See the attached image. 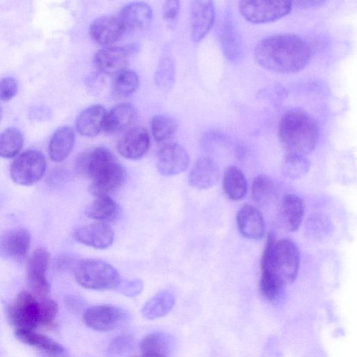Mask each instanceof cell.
Segmentation results:
<instances>
[{
	"mask_svg": "<svg viewBox=\"0 0 357 357\" xmlns=\"http://www.w3.org/2000/svg\"><path fill=\"white\" fill-rule=\"evenodd\" d=\"M255 58L264 68L277 73L298 72L309 63L308 43L293 33H278L262 38L255 48Z\"/></svg>",
	"mask_w": 357,
	"mask_h": 357,
	"instance_id": "cell-1",
	"label": "cell"
},
{
	"mask_svg": "<svg viewBox=\"0 0 357 357\" xmlns=\"http://www.w3.org/2000/svg\"><path fill=\"white\" fill-rule=\"evenodd\" d=\"M75 168L78 173L91 178L89 192L95 197L109 195L119 190L126 180L124 168L104 146L81 153L76 159Z\"/></svg>",
	"mask_w": 357,
	"mask_h": 357,
	"instance_id": "cell-2",
	"label": "cell"
},
{
	"mask_svg": "<svg viewBox=\"0 0 357 357\" xmlns=\"http://www.w3.org/2000/svg\"><path fill=\"white\" fill-rule=\"evenodd\" d=\"M278 134L287 153L305 156L315 148L319 137V128L307 112L294 108L282 115Z\"/></svg>",
	"mask_w": 357,
	"mask_h": 357,
	"instance_id": "cell-3",
	"label": "cell"
},
{
	"mask_svg": "<svg viewBox=\"0 0 357 357\" xmlns=\"http://www.w3.org/2000/svg\"><path fill=\"white\" fill-rule=\"evenodd\" d=\"M299 267V251L291 240H277L269 235L261 257V271L270 273L285 286L296 278Z\"/></svg>",
	"mask_w": 357,
	"mask_h": 357,
	"instance_id": "cell-4",
	"label": "cell"
},
{
	"mask_svg": "<svg viewBox=\"0 0 357 357\" xmlns=\"http://www.w3.org/2000/svg\"><path fill=\"white\" fill-rule=\"evenodd\" d=\"M73 271L79 285L93 290L115 289L121 280L112 265L99 259L79 261Z\"/></svg>",
	"mask_w": 357,
	"mask_h": 357,
	"instance_id": "cell-5",
	"label": "cell"
},
{
	"mask_svg": "<svg viewBox=\"0 0 357 357\" xmlns=\"http://www.w3.org/2000/svg\"><path fill=\"white\" fill-rule=\"evenodd\" d=\"M46 160L37 150H28L19 155L12 162L10 175L12 180L20 185H31L43 176Z\"/></svg>",
	"mask_w": 357,
	"mask_h": 357,
	"instance_id": "cell-6",
	"label": "cell"
},
{
	"mask_svg": "<svg viewBox=\"0 0 357 357\" xmlns=\"http://www.w3.org/2000/svg\"><path fill=\"white\" fill-rule=\"evenodd\" d=\"M291 8L292 2L289 1L244 0L238 3L242 16L253 24L275 21L289 14Z\"/></svg>",
	"mask_w": 357,
	"mask_h": 357,
	"instance_id": "cell-7",
	"label": "cell"
},
{
	"mask_svg": "<svg viewBox=\"0 0 357 357\" xmlns=\"http://www.w3.org/2000/svg\"><path fill=\"white\" fill-rule=\"evenodd\" d=\"M130 316L125 309L113 305H96L86 308L83 320L90 328L107 332L123 326L129 321Z\"/></svg>",
	"mask_w": 357,
	"mask_h": 357,
	"instance_id": "cell-8",
	"label": "cell"
},
{
	"mask_svg": "<svg viewBox=\"0 0 357 357\" xmlns=\"http://www.w3.org/2000/svg\"><path fill=\"white\" fill-rule=\"evenodd\" d=\"M39 303L31 293L20 291L9 303L7 317L17 329L35 330L38 326Z\"/></svg>",
	"mask_w": 357,
	"mask_h": 357,
	"instance_id": "cell-9",
	"label": "cell"
},
{
	"mask_svg": "<svg viewBox=\"0 0 357 357\" xmlns=\"http://www.w3.org/2000/svg\"><path fill=\"white\" fill-rule=\"evenodd\" d=\"M50 257V252L46 248H38L31 255L27 264L28 284L33 294L41 299L46 298L50 291L46 278Z\"/></svg>",
	"mask_w": 357,
	"mask_h": 357,
	"instance_id": "cell-10",
	"label": "cell"
},
{
	"mask_svg": "<svg viewBox=\"0 0 357 357\" xmlns=\"http://www.w3.org/2000/svg\"><path fill=\"white\" fill-rule=\"evenodd\" d=\"M190 162L188 151L176 143L165 144L156 154V166L163 176H173L185 172Z\"/></svg>",
	"mask_w": 357,
	"mask_h": 357,
	"instance_id": "cell-11",
	"label": "cell"
},
{
	"mask_svg": "<svg viewBox=\"0 0 357 357\" xmlns=\"http://www.w3.org/2000/svg\"><path fill=\"white\" fill-rule=\"evenodd\" d=\"M150 137L143 127L135 126L128 129L119 138L116 149L119 153L128 160L142 158L149 151Z\"/></svg>",
	"mask_w": 357,
	"mask_h": 357,
	"instance_id": "cell-12",
	"label": "cell"
},
{
	"mask_svg": "<svg viewBox=\"0 0 357 357\" xmlns=\"http://www.w3.org/2000/svg\"><path fill=\"white\" fill-rule=\"evenodd\" d=\"M125 33L143 31L151 22L152 10L144 1H132L125 5L117 16Z\"/></svg>",
	"mask_w": 357,
	"mask_h": 357,
	"instance_id": "cell-13",
	"label": "cell"
},
{
	"mask_svg": "<svg viewBox=\"0 0 357 357\" xmlns=\"http://www.w3.org/2000/svg\"><path fill=\"white\" fill-rule=\"evenodd\" d=\"M215 20L213 2L196 0L190 9V35L194 42H199L212 28Z\"/></svg>",
	"mask_w": 357,
	"mask_h": 357,
	"instance_id": "cell-14",
	"label": "cell"
},
{
	"mask_svg": "<svg viewBox=\"0 0 357 357\" xmlns=\"http://www.w3.org/2000/svg\"><path fill=\"white\" fill-rule=\"evenodd\" d=\"M89 33L95 43L105 47L119 41L125 31L117 16L107 15L98 17L91 23Z\"/></svg>",
	"mask_w": 357,
	"mask_h": 357,
	"instance_id": "cell-15",
	"label": "cell"
},
{
	"mask_svg": "<svg viewBox=\"0 0 357 357\" xmlns=\"http://www.w3.org/2000/svg\"><path fill=\"white\" fill-rule=\"evenodd\" d=\"M73 236L79 243L96 249L110 247L114 239L113 229L107 223L100 222L76 228Z\"/></svg>",
	"mask_w": 357,
	"mask_h": 357,
	"instance_id": "cell-16",
	"label": "cell"
},
{
	"mask_svg": "<svg viewBox=\"0 0 357 357\" xmlns=\"http://www.w3.org/2000/svg\"><path fill=\"white\" fill-rule=\"evenodd\" d=\"M31 245V235L25 229L7 231L0 236V255L2 257L20 261L27 255Z\"/></svg>",
	"mask_w": 357,
	"mask_h": 357,
	"instance_id": "cell-17",
	"label": "cell"
},
{
	"mask_svg": "<svg viewBox=\"0 0 357 357\" xmlns=\"http://www.w3.org/2000/svg\"><path fill=\"white\" fill-rule=\"evenodd\" d=\"M129 55L124 47H105L94 55L93 61L99 72L109 75L126 70Z\"/></svg>",
	"mask_w": 357,
	"mask_h": 357,
	"instance_id": "cell-18",
	"label": "cell"
},
{
	"mask_svg": "<svg viewBox=\"0 0 357 357\" xmlns=\"http://www.w3.org/2000/svg\"><path fill=\"white\" fill-rule=\"evenodd\" d=\"M219 177L220 169L216 162L208 156H201L195 162L188 181L194 188L204 190L213 186Z\"/></svg>",
	"mask_w": 357,
	"mask_h": 357,
	"instance_id": "cell-19",
	"label": "cell"
},
{
	"mask_svg": "<svg viewBox=\"0 0 357 357\" xmlns=\"http://www.w3.org/2000/svg\"><path fill=\"white\" fill-rule=\"evenodd\" d=\"M236 223L239 231L247 238L259 240L264 234V218L261 213L252 205H244L238 210Z\"/></svg>",
	"mask_w": 357,
	"mask_h": 357,
	"instance_id": "cell-20",
	"label": "cell"
},
{
	"mask_svg": "<svg viewBox=\"0 0 357 357\" xmlns=\"http://www.w3.org/2000/svg\"><path fill=\"white\" fill-rule=\"evenodd\" d=\"M305 206L301 197L296 195H287L281 200L278 219L281 226L289 231H295L301 226Z\"/></svg>",
	"mask_w": 357,
	"mask_h": 357,
	"instance_id": "cell-21",
	"label": "cell"
},
{
	"mask_svg": "<svg viewBox=\"0 0 357 357\" xmlns=\"http://www.w3.org/2000/svg\"><path fill=\"white\" fill-rule=\"evenodd\" d=\"M107 110L101 105H92L84 109L75 121L77 131L84 137H94L103 130Z\"/></svg>",
	"mask_w": 357,
	"mask_h": 357,
	"instance_id": "cell-22",
	"label": "cell"
},
{
	"mask_svg": "<svg viewBox=\"0 0 357 357\" xmlns=\"http://www.w3.org/2000/svg\"><path fill=\"white\" fill-rule=\"evenodd\" d=\"M222 52L231 62L236 63L243 57L242 40L230 13L225 18L220 33Z\"/></svg>",
	"mask_w": 357,
	"mask_h": 357,
	"instance_id": "cell-23",
	"label": "cell"
},
{
	"mask_svg": "<svg viewBox=\"0 0 357 357\" xmlns=\"http://www.w3.org/2000/svg\"><path fill=\"white\" fill-rule=\"evenodd\" d=\"M136 116L137 110L131 103H119L107 112L103 130L109 134L121 132L132 124Z\"/></svg>",
	"mask_w": 357,
	"mask_h": 357,
	"instance_id": "cell-24",
	"label": "cell"
},
{
	"mask_svg": "<svg viewBox=\"0 0 357 357\" xmlns=\"http://www.w3.org/2000/svg\"><path fill=\"white\" fill-rule=\"evenodd\" d=\"M174 347V337L162 331L149 333L139 344V348L143 354L159 357H168L173 351Z\"/></svg>",
	"mask_w": 357,
	"mask_h": 357,
	"instance_id": "cell-25",
	"label": "cell"
},
{
	"mask_svg": "<svg viewBox=\"0 0 357 357\" xmlns=\"http://www.w3.org/2000/svg\"><path fill=\"white\" fill-rule=\"evenodd\" d=\"M75 141L73 130L69 126L56 129L49 144V155L52 161H63L71 153Z\"/></svg>",
	"mask_w": 357,
	"mask_h": 357,
	"instance_id": "cell-26",
	"label": "cell"
},
{
	"mask_svg": "<svg viewBox=\"0 0 357 357\" xmlns=\"http://www.w3.org/2000/svg\"><path fill=\"white\" fill-rule=\"evenodd\" d=\"M119 213V204L109 195L96 197L85 209L88 218L105 223L116 220Z\"/></svg>",
	"mask_w": 357,
	"mask_h": 357,
	"instance_id": "cell-27",
	"label": "cell"
},
{
	"mask_svg": "<svg viewBox=\"0 0 357 357\" xmlns=\"http://www.w3.org/2000/svg\"><path fill=\"white\" fill-rule=\"evenodd\" d=\"M174 303V293L169 289H163L146 302L141 312L146 319H156L166 316L172 310Z\"/></svg>",
	"mask_w": 357,
	"mask_h": 357,
	"instance_id": "cell-28",
	"label": "cell"
},
{
	"mask_svg": "<svg viewBox=\"0 0 357 357\" xmlns=\"http://www.w3.org/2000/svg\"><path fill=\"white\" fill-rule=\"evenodd\" d=\"M16 337L24 344L35 347L53 354H62L64 347L51 337L40 334L35 330L16 329Z\"/></svg>",
	"mask_w": 357,
	"mask_h": 357,
	"instance_id": "cell-29",
	"label": "cell"
},
{
	"mask_svg": "<svg viewBox=\"0 0 357 357\" xmlns=\"http://www.w3.org/2000/svg\"><path fill=\"white\" fill-rule=\"evenodd\" d=\"M223 190L228 198L239 200L247 192V181L242 171L235 166L227 167L222 180Z\"/></svg>",
	"mask_w": 357,
	"mask_h": 357,
	"instance_id": "cell-30",
	"label": "cell"
},
{
	"mask_svg": "<svg viewBox=\"0 0 357 357\" xmlns=\"http://www.w3.org/2000/svg\"><path fill=\"white\" fill-rule=\"evenodd\" d=\"M139 84V77L133 70H125L114 76L112 82V95L118 99L131 96Z\"/></svg>",
	"mask_w": 357,
	"mask_h": 357,
	"instance_id": "cell-31",
	"label": "cell"
},
{
	"mask_svg": "<svg viewBox=\"0 0 357 357\" xmlns=\"http://www.w3.org/2000/svg\"><path fill=\"white\" fill-rule=\"evenodd\" d=\"M24 143L22 132L15 128H8L0 132V157L11 158L20 151Z\"/></svg>",
	"mask_w": 357,
	"mask_h": 357,
	"instance_id": "cell-32",
	"label": "cell"
},
{
	"mask_svg": "<svg viewBox=\"0 0 357 357\" xmlns=\"http://www.w3.org/2000/svg\"><path fill=\"white\" fill-rule=\"evenodd\" d=\"M251 189L254 201L261 205L269 204L277 194V188L273 181L264 174L254 178Z\"/></svg>",
	"mask_w": 357,
	"mask_h": 357,
	"instance_id": "cell-33",
	"label": "cell"
},
{
	"mask_svg": "<svg viewBox=\"0 0 357 357\" xmlns=\"http://www.w3.org/2000/svg\"><path fill=\"white\" fill-rule=\"evenodd\" d=\"M178 123L173 117L165 114H158L151 120V129L154 139L164 142L170 138L176 132Z\"/></svg>",
	"mask_w": 357,
	"mask_h": 357,
	"instance_id": "cell-34",
	"label": "cell"
},
{
	"mask_svg": "<svg viewBox=\"0 0 357 357\" xmlns=\"http://www.w3.org/2000/svg\"><path fill=\"white\" fill-rule=\"evenodd\" d=\"M310 169V162L304 155L288 153L282 163V174L291 179L304 176Z\"/></svg>",
	"mask_w": 357,
	"mask_h": 357,
	"instance_id": "cell-35",
	"label": "cell"
},
{
	"mask_svg": "<svg viewBox=\"0 0 357 357\" xmlns=\"http://www.w3.org/2000/svg\"><path fill=\"white\" fill-rule=\"evenodd\" d=\"M285 285L270 273L261 271L259 289L261 295L271 302H278L284 295Z\"/></svg>",
	"mask_w": 357,
	"mask_h": 357,
	"instance_id": "cell-36",
	"label": "cell"
},
{
	"mask_svg": "<svg viewBox=\"0 0 357 357\" xmlns=\"http://www.w3.org/2000/svg\"><path fill=\"white\" fill-rule=\"evenodd\" d=\"M175 68L173 61L168 56H165L158 63L155 73L156 84L165 89H170L174 83Z\"/></svg>",
	"mask_w": 357,
	"mask_h": 357,
	"instance_id": "cell-37",
	"label": "cell"
},
{
	"mask_svg": "<svg viewBox=\"0 0 357 357\" xmlns=\"http://www.w3.org/2000/svg\"><path fill=\"white\" fill-rule=\"evenodd\" d=\"M135 339L128 333L116 336L108 344L106 354L109 357H119L129 353L134 347Z\"/></svg>",
	"mask_w": 357,
	"mask_h": 357,
	"instance_id": "cell-38",
	"label": "cell"
},
{
	"mask_svg": "<svg viewBox=\"0 0 357 357\" xmlns=\"http://www.w3.org/2000/svg\"><path fill=\"white\" fill-rule=\"evenodd\" d=\"M39 303L38 325L52 328L58 312L57 303L47 297L42 298Z\"/></svg>",
	"mask_w": 357,
	"mask_h": 357,
	"instance_id": "cell-39",
	"label": "cell"
},
{
	"mask_svg": "<svg viewBox=\"0 0 357 357\" xmlns=\"http://www.w3.org/2000/svg\"><path fill=\"white\" fill-rule=\"evenodd\" d=\"M307 231L315 237L325 234L330 229V222L323 215H314L312 217L307 225Z\"/></svg>",
	"mask_w": 357,
	"mask_h": 357,
	"instance_id": "cell-40",
	"label": "cell"
},
{
	"mask_svg": "<svg viewBox=\"0 0 357 357\" xmlns=\"http://www.w3.org/2000/svg\"><path fill=\"white\" fill-rule=\"evenodd\" d=\"M143 282L139 279L131 280H121L115 289L128 297H135L139 295L143 290Z\"/></svg>",
	"mask_w": 357,
	"mask_h": 357,
	"instance_id": "cell-41",
	"label": "cell"
},
{
	"mask_svg": "<svg viewBox=\"0 0 357 357\" xmlns=\"http://www.w3.org/2000/svg\"><path fill=\"white\" fill-rule=\"evenodd\" d=\"M229 145L228 138L219 132L208 133L204 139V146L208 151L225 148Z\"/></svg>",
	"mask_w": 357,
	"mask_h": 357,
	"instance_id": "cell-42",
	"label": "cell"
},
{
	"mask_svg": "<svg viewBox=\"0 0 357 357\" xmlns=\"http://www.w3.org/2000/svg\"><path fill=\"white\" fill-rule=\"evenodd\" d=\"M17 92V83L10 77L0 79V99L3 101L11 100Z\"/></svg>",
	"mask_w": 357,
	"mask_h": 357,
	"instance_id": "cell-43",
	"label": "cell"
},
{
	"mask_svg": "<svg viewBox=\"0 0 357 357\" xmlns=\"http://www.w3.org/2000/svg\"><path fill=\"white\" fill-rule=\"evenodd\" d=\"M287 95L285 89L281 86L273 85L264 89L259 93L261 98L268 100L272 102H278L283 99Z\"/></svg>",
	"mask_w": 357,
	"mask_h": 357,
	"instance_id": "cell-44",
	"label": "cell"
},
{
	"mask_svg": "<svg viewBox=\"0 0 357 357\" xmlns=\"http://www.w3.org/2000/svg\"><path fill=\"white\" fill-rule=\"evenodd\" d=\"M180 3L177 0H168L164 3L162 8L163 18L168 22H174L178 17Z\"/></svg>",
	"mask_w": 357,
	"mask_h": 357,
	"instance_id": "cell-45",
	"label": "cell"
},
{
	"mask_svg": "<svg viewBox=\"0 0 357 357\" xmlns=\"http://www.w3.org/2000/svg\"><path fill=\"white\" fill-rule=\"evenodd\" d=\"M90 90L97 92L101 89V87L105 84V79L102 76L101 73H93L87 79L86 82Z\"/></svg>",
	"mask_w": 357,
	"mask_h": 357,
	"instance_id": "cell-46",
	"label": "cell"
},
{
	"mask_svg": "<svg viewBox=\"0 0 357 357\" xmlns=\"http://www.w3.org/2000/svg\"><path fill=\"white\" fill-rule=\"evenodd\" d=\"M69 306L75 311L79 310L83 306V303L81 300L76 298H71L69 299Z\"/></svg>",
	"mask_w": 357,
	"mask_h": 357,
	"instance_id": "cell-47",
	"label": "cell"
},
{
	"mask_svg": "<svg viewBox=\"0 0 357 357\" xmlns=\"http://www.w3.org/2000/svg\"><path fill=\"white\" fill-rule=\"evenodd\" d=\"M135 357H159V356H151V355H147V354H143L141 355V356H135Z\"/></svg>",
	"mask_w": 357,
	"mask_h": 357,
	"instance_id": "cell-48",
	"label": "cell"
},
{
	"mask_svg": "<svg viewBox=\"0 0 357 357\" xmlns=\"http://www.w3.org/2000/svg\"><path fill=\"white\" fill-rule=\"evenodd\" d=\"M1 108L0 107V120H1Z\"/></svg>",
	"mask_w": 357,
	"mask_h": 357,
	"instance_id": "cell-49",
	"label": "cell"
}]
</instances>
